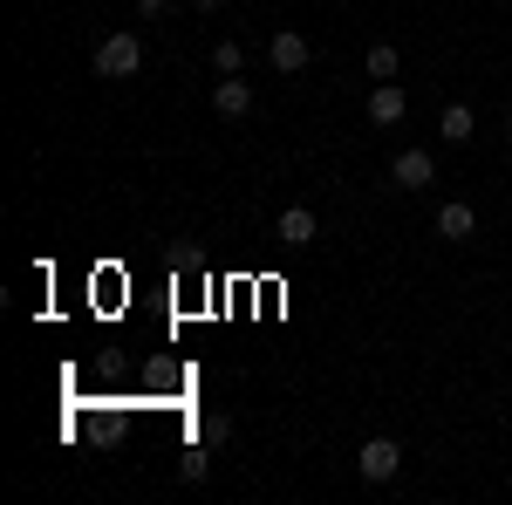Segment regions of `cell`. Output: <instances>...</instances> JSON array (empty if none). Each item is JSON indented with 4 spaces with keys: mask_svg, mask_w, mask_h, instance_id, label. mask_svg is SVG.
Instances as JSON below:
<instances>
[{
    "mask_svg": "<svg viewBox=\"0 0 512 505\" xmlns=\"http://www.w3.org/2000/svg\"><path fill=\"white\" fill-rule=\"evenodd\" d=\"M137 69H144V41L130 35V28H117V35L96 41V76L123 82V76H137Z\"/></svg>",
    "mask_w": 512,
    "mask_h": 505,
    "instance_id": "cell-1",
    "label": "cell"
},
{
    "mask_svg": "<svg viewBox=\"0 0 512 505\" xmlns=\"http://www.w3.org/2000/svg\"><path fill=\"white\" fill-rule=\"evenodd\" d=\"M355 471H362V485H390L396 471H403V444H396V437H369V444L355 451Z\"/></svg>",
    "mask_w": 512,
    "mask_h": 505,
    "instance_id": "cell-2",
    "label": "cell"
},
{
    "mask_svg": "<svg viewBox=\"0 0 512 505\" xmlns=\"http://www.w3.org/2000/svg\"><path fill=\"white\" fill-rule=\"evenodd\" d=\"M308 62H315V41H308V35H294V28H280V35L267 41V69H274V76H301Z\"/></svg>",
    "mask_w": 512,
    "mask_h": 505,
    "instance_id": "cell-3",
    "label": "cell"
},
{
    "mask_svg": "<svg viewBox=\"0 0 512 505\" xmlns=\"http://www.w3.org/2000/svg\"><path fill=\"white\" fill-rule=\"evenodd\" d=\"M390 178L403 185V192H424V185H437V157L410 144V151H396V157H390Z\"/></svg>",
    "mask_w": 512,
    "mask_h": 505,
    "instance_id": "cell-4",
    "label": "cell"
},
{
    "mask_svg": "<svg viewBox=\"0 0 512 505\" xmlns=\"http://www.w3.org/2000/svg\"><path fill=\"white\" fill-rule=\"evenodd\" d=\"M280 246H294V253H301V246H315V233H321V219H315V205H287V212H280Z\"/></svg>",
    "mask_w": 512,
    "mask_h": 505,
    "instance_id": "cell-5",
    "label": "cell"
},
{
    "mask_svg": "<svg viewBox=\"0 0 512 505\" xmlns=\"http://www.w3.org/2000/svg\"><path fill=\"white\" fill-rule=\"evenodd\" d=\"M212 110H219V117H226V123L253 117V82H246V76H226V82H219V89H212Z\"/></svg>",
    "mask_w": 512,
    "mask_h": 505,
    "instance_id": "cell-6",
    "label": "cell"
},
{
    "mask_svg": "<svg viewBox=\"0 0 512 505\" xmlns=\"http://www.w3.org/2000/svg\"><path fill=\"white\" fill-rule=\"evenodd\" d=\"M472 233H478V205H465V198L437 205V239H472Z\"/></svg>",
    "mask_w": 512,
    "mask_h": 505,
    "instance_id": "cell-7",
    "label": "cell"
},
{
    "mask_svg": "<svg viewBox=\"0 0 512 505\" xmlns=\"http://www.w3.org/2000/svg\"><path fill=\"white\" fill-rule=\"evenodd\" d=\"M403 110H410V103H403V89H396V82H369V123H383V130H390V123H403Z\"/></svg>",
    "mask_w": 512,
    "mask_h": 505,
    "instance_id": "cell-8",
    "label": "cell"
},
{
    "mask_svg": "<svg viewBox=\"0 0 512 505\" xmlns=\"http://www.w3.org/2000/svg\"><path fill=\"white\" fill-rule=\"evenodd\" d=\"M437 137H444V144H472V137H478V117L465 110V103H444V117H437Z\"/></svg>",
    "mask_w": 512,
    "mask_h": 505,
    "instance_id": "cell-9",
    "label": "cell"
},
{
    "mask_svg": "<svg viewBox=\"0 0 512 505\" xmlns=\"http://www.w3.org/2000/svg\"><path fill=\"white\" fill-rule=\"evenodd\" d=\"M396 69H403V55H396L390 41H376L369 48V82H396Z\"/></svg>",
    "mask_w": 512,
    "mask_h": 505,
    "instance_id": "cell-10",
    "label": "cell"
},
{
    "mask_svg": "<svg viewBox=\"0 0 512 505\" xmlns=\"http://www.w3.org/2000/svg\"><path fill=\"white\" fill-rule=\"evenodd\" d=\"M205 451H212V444H198V437H192V451L178 458V478H185V485H198V478L212 471V458H205Z\"/></svg>",
    "mask_w": 512,
    "mask_h": 505,
    "instance_id": "cell-11",
    "label": "cell"
},
{
    "mask_svg": "<svg viewBox=\"0 0 512 505\" xmlns=\"http://www.w3.org/2000/svg\"><path fill=\"white\" fill-rule=\"evenodd\" d=\"M212 69H219V76H239V69H246V48H239V41H219V48H212Z\"/></svg>",
    "mask_w": 512,
    "mask_h": 505,
    "instance_id": "cell-12",
    "label": "cell"
},
{
    "mask_svg": "<svg viewBox=\"0 0 512 505\" xmlns=\"http://www.w3.org/2000/svg\"><path fill=\"white\" fill-rule=\"evenodd\" d=\"M226 437H233V424H226V417H198V444H212V451H219Z\"/></svg>",
    "mask_w": 512,
    "mask_h": 505,
    "instance_id": "cell-13",
    "label": "cell"
},
{
    "mask_svg": "<svg viewBox=\"0 0 512 505\" xmlns=\"http://www.w3.org/2000/svg\"><path fill=\"white\" fill-rule=\"evenodd\" d=\"M137 14H144V21H158V14H171V0H137Z\"/></svg>",
    "mask_w": 512,
    "mask_h": 505,
    "instance_id": "cell-14",
    "label": "cell"
},
{
    "mask_svg": "<svg viewBox=\"0 0 512 505\" xmlns=\"http://www.w3.org/2000/svg\"><path fill=\"white\" fill-rule=\"evenodd\" d=\"M219 7H226V0H198V14H219Z\"/></svg>",
    "mask_w": 512,
    "mask_h": 505,
    "instance_id": "cell-15",
    "label": "cell"
},
{
    "mask_svg": "<svg viewBox=\"0 0 512 505\" xmlns=\"http://www.w3.org/2000/svg\"><path fill=\"white\" fill-rule=\"evenodd\" d=\"M506 151H512V110H506Z\"/></svg>",
    "mask_w": 512,
    "mask_h": 505,
    "instance_id": "cell-16",
    "label": "cell"
}]
</instances>
